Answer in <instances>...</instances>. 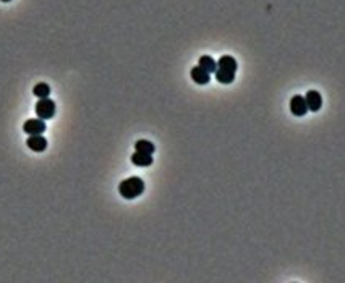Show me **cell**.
I'll list each match as a JSON object with an SVG mask.
<instances>
[{
  "mask_svg": "<svg viewBox=\"0 0 345 283\" xmlns=\"http://www.w3.org/2000/svg\"><path fill=\"white\" fill-rule=\"evenodd\" d=\"M32 94H34L37 99L49 97V94H51V86H49L47 83H37V85L32 87Z\"/></svg>",
  "mask_w": 345,
  "mask_h": 283,
  "instance_id": "cell-12",
  "label": "cell"
},
{
  "mask_svg": "<svg viewBox=\"0 0 345 283\" xmlns=\"http://www.w3.org/2000/svg\"><path fill=\"white\" fill-rule=\"evenodd\" d=\"M144 191V181L140 176H130L119 185V193L124 199H136Z\"/></svg>",
  "mask_w": 345,
  "mask_h": 283,
  "instance_id": "cell-1",
  "label": "cell"
},
{
  "mask_svg": "<svg viewBox=\"0 0 345 283\" xmlns=\"http://www.w3.org/2000/svg\"><path fill=\"white\" fill-rule=\"evenodd\" d=\"M55 110H57V107H55V102L52 101V99H49V97L39 99L37 104H36V115H37V118H41L44 121L54 118Z\"/></svg>",
  "mask_w": 345,
  "mask_h": 283,
  "instance_id": "cell-2",
  "label": "cell"
},
{
  "mask_svg": "<svg viewBox=\"0 0 345 283\" xmlns=\"http://www.w3.org/2000/svg\"><path fill=\"white\" fill-rule=\"evenodd\" d=\"M26 144L34 152H44L47 149V140L42 135H31L26 140Z\"/></svg>",
  "mask_w": 345,
  "mask_h": 283,
  "instance_id": "cell-7",
  "label": "cell"
},
{
  "mask_svg": "<svg viewBox=\"0 0 345 283\" xmlns=\"http://www.w3.org/2000/svg\"><path fill=\"white\" fill-rule=\"evenodd\" d=\"M190 75H191V80L196 83V85H208V83L211 81V75L208 73V71H204L199 65L193 66Z\"/></svg>",
  "mask_w": 345,
  "mask_h": 283,
  "instance_id": "cell-8",
  "label": "cell"
},
{
  "mask_svg": "<svg viewBox=\"0 0 345 283\" xmlns=\"http://www.w3.org/2000/svg\"><path fill=\"white\" fill-rule=\"evenodd\" d=\"M290 112L295 116H305V115H307L308 107H307V102H305L303 96H293L290 99Z\"/></svg>",
  "mask_w": 345,
  "mask_h": 283,
  "instance_id": "cell-6",
  "label": "cell"
},
{
  "mask_svg": "<svg viewBox=\"0 0 345 283\" xmlns=\"http://www.w3.org/2000/svg\"><path fill=\"white\" fill-rule=\"evenodd\" d=\"M198 65L201 66L204 71H208L209 75H213L214 71L218 70V62H216L213 57H209V55H203V57H199Z\"/></svg>",
  "mask_w": 345,
  "mask_h": 283,
  "instance_id": "cell-10",
  "label": "cell"
},
{
  "mask_svg": "<svg viewBox=\"0 0 345 283\" xmlns=\"http://www.w3.org/2000/svg\"><path fill=\"white\" fill-rule=\"evenodd\" d=\"M305 102H307L308 112H318V110L322 107V97H321L319 91H314V89L308 91L307 96H305Z\"/></svg>",
  "mask_w": 345,
  "mask_h": 283,
  "instance_id": "cell-4",
  "label": "cell"
},
{
  "mask_svg": "<svg viewBox=\"0 0 345 283\" xmlns=\"http://www.w3.org/2000/svg\"><path fill=\"white\" fill-rule=\"evenodd\" d=\"M135 149L138 152H144V154H151L153 155L154 151H156V146L148 140H140V141L135 142Z\"/></svg>",
  "mask_w": 345,
  "mask_h": 283,
  "instance_id": "cell-11",
  "label": "cell"
},
{
  "mask_svg": "<svg viewBox=\"0 0 345 283\" xmlns=\"http://www.w3.org/2000/svg\"><path fill=\"white\" fill-rule=\"evenodd\" d=\"M237 68H238V63H237V60L232 57V55H222V57L218 60V70H220V71L235 75Z\"/></svg>",
  "mask_w": 345,
  "mask_h": 283,
  "instance_id": "cell-5",
  "label": "cell"
},
{
  "mask_svg": "<svg viewBox=\"0 0 345 283\" xmlns=\"http://www.w3.org/2000/svg\"><path fill=\"white\" fill-rule=\"evenodd\" d=\"M23 130L26 135H42L44 131L47 130V126H46V121L41 120V118H30V120H26L25 121V125H23Z\"/></svg>",
  "mask_w": 345,
  "mask_h": 283,
  "instance_id": "cell-3",
  "label": "cell"
},
{
  "mask_svg": "<svg viewBox=\"0 0 345 283\" xmlns=\"http://www.w3.org/2000/svg\"><path fill=\"white\" fill-rule=\"evenodd\" d=\"M0 2H5V3H7V2H12V0H0Z\"/></svg>",
  "mask_w": 345,
  "mask_h": 283,
  "instance_id": "cell-13",
  "label": "cell"
},
{
  "mask_svg": "<svg viewBox=\"0 0 345 283\" xmlns=\"http://www.w3.org/2000/svg\"><path fill=\"white\" fill-rule=\"evenodd\" d=\"M153 155L151 154H144V152H135L131 155V164L135 165V167H149V165H153Z\"/></svg>",
  "mask_w": 345,
  "mask_h": 283,
  "instance_id": "cell-9",
  "label": "cell"
}]
</instances>
